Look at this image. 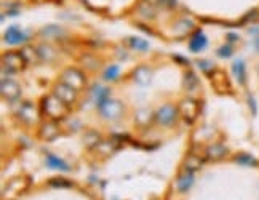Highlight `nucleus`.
<instances>
[{
    "mask_svg": "<svg viewBox=\"0 0 259 200\" xmlns=\"http://www.w3.org/2000/svg\"><path fill=\"white\" fill-rule=\"evenodd\" d=\"M42 109L52 120L64 118L69 112V106L64 101H61L56 95H50V96L44 98Z\"/></svg>",
    "mask_w": 259,
    "mask_h": 200,
    "instance_id": "nucleus-1",
    "label": "nucleus"
},
{
    "mask_svg": "<svg viewBox=\"0 0 259 200\" xmlns=\"http://www.w3.org/2000/svg\"><path fill=\"white\" fill-rule=\"evenodd\" d=\"M2 69L7 71L8 69V74H15L18 71H21V69L27 64L26 59L23 56L21 52H10V53H5L2 56Z\"/></svg>",
    "mask_w": 259,
    "mask_h": 200,
    "instance_id": "nucleus-2",
    "label": "nucleus"
},
{
    "mask_svg": "<svg viewBox=\"0 0 259 200\" xmlns=\"http://www.w3.org/2000/svg\"><path fill=\"white\" fill-rule=\"evenodd\" d=\"M61 82L71 85L72 88H75L78 92V90H82L85 87V77H83V74L80 71H78V69L71 67V69H66V71L63 72Z\"/></svg>",
    "mask_w": 259,
    "mask_h": 200,
    "instance_id": "nucleus-3",
    "label": "nucleus"
},
{
    "mask_svg": "<svg viewBox=\"0 0 259 200\" xmlns=\"http://www.w3.org/2000/svg\"><path fill=\"white\" fill-rule=\"evenodd\" d=\"M178 114L179 111L171 106V104H165L162 106L158 111L155 112V118H157V122L158 124H162V125H171L176 122V118H178Z\"/></svg>",
    "mask_w": 259,
    "mask_h": 200,
    "instance_id": "nucleus-4",
    "label": "nucleus"
},
{
    "mask_svg": "<svg viewBox=\"0 0 259 200\" xmlns=\"http://www.w3.org/2000/svg\"><path fill=\"white\" fill-rule=\"evenodd\" d=\"M53 95H56V96H58L59 99H61V101H64L67 106H71V104L75 103V99H77V90L72 88L71 85H67V84H64V82H61V84H58V85H56Z\"/></svg>",
    "mask_w": 259,
    "mask_h": 200,
    "instance_id": "nucleus-5",
    "label": "nucleus"
},
{
    "mask_svg": "<svg viewBox=\"0 0 259 200\" xmlns=\"http://www.w3.org/2000/svg\"><path fill=\"white\" fill-rule=\"evenodd\" d=\"M4 37H5V42L10 45H19V44H24L27 40V34L24 31H21L18 26L8 27Z\"/></svg>",
    "mask_w": 259,
    "mask_h": 200,
    "instance_id": "nucleus-6",
    "label": "nucleus"
},
{
    "mask_svg": "<svg viewBox=\"0 0 259 200\" xmlns=\"http://www.w3.org/2000/svg\"><path fill=\"white\" fill-rule=\"evenodd\" d=\"M19 95H21V88H19V85L15 80H7V78L2 80V96L5 99L13 101V99L19 98Z\"/></svg>",
    "mask_w": 259,
    "mask_h": 200,
    "instance_id": "nucleus-7",
    "label": "nucleus"
},
{
    "mask_svg": "<svg viewBox=\"0 0 259 200\" xmlns=\"http://www.w3.org/2000/svg\"><path fill=\"white\" fill-rule=\"evenodd\" d=\"M99 112H101L106 118H118L122 114V104L118 103V101H109L99 109Z\"/></svg>",
    "mask_w": 259,
    "mask_h": 200,
    "instance_id": "nucleus-8",
    "label": "nucleus"
},
{
    "mask_svg": "<svg viewBox=\"0 0 259 200\" xmlns=\"http://www.w3.org/2000/svg\"><path fill=\"white\" fill-rule=\"evenodd\" d=\"M197 111H198V104L192 99H184V101L179 104V112L183 114V117L189 122H192L197 115Z\"/></svg>",
    "mask_w": 259,
    "mask_h": 200,
    "instance_id": "nucleus-9",
    "label": "nucleus"
},
{
    "mask_svg": "<svg viewBox=\"0 0 259 200\" xmlns=\"http://www.w3.org/2000/svg\"><path fill=\"white\" fill-rule=\"evenodd\" d=\"M206 45H208V38H206V35L202 31H197L192 35V38L189 40V48H191L194 53L202 52L203 48H206Z\"/></svg>",
    "mask_w": 259,
    "mask_h": 200,
    "instance_id": "nucleus-10",
    "label": "nucleus"
},
{
    "mask_svg": "<svg viewBox=\"0 0 259 200\" xmlns=\"http://www.w3.org/2000/svg\"><path fill=\"white\" fill-rule=\"evenodd\" d=\"M232 72H234V77L237 78V82L240 85H245V82H246V66H245L243 59H237V61H234Z\"/></svg>",
    "mask_w": 259,
    "mask_h": 200,
    "instance_id": "nucleus-11",
    "label": "nucleus"
},
{
    "mask_svg": "<svg viewBox=\"0 0 259 200\" xmlns=\"http://www.w3.org/2000/svg\"><path fill=\"white\" fill-rule=\"evenodd\" d=\"M151 77H152V71L149 67H146V66L138 67L136 71L133 72L135 82H138L139 85H147L149 82H151Z\"/></svg>",
    "mask_w": 259,
    "mask_h": 200,
    "instance_id": "nucleus-12",
    "label": "nucleus"
},
{
    "mask_svg": "<svg viewBox=\"0 0 259 200\" xmlns=\"http://www.w3.org/2000/svg\"><path fill=\"white\" fill-rule=\"evenodd\" d=\"M58 133H59V128H58L55 120H50V122H47L40 130V136L44 139H47V141H52V139H55L58 136Z\"/></svg>",
    "mask_w": 259,
    "mask_h": 200,
    "instance_id": "nucleus-13",
    "label": "nucleus"
},
{
    "mask_svg": "<svg viewBox=\"0 0 259 200\" xmlns=\"http://www.w3.org/2000/svg\"><path fill=\"white\" fill-rule=\"evenodd\" d=\"M45 162H47V167L53 168V170H61V172H71V168H69V165L64 162V160L56 157V155H53V154H47Z\"/></svg>",
    "mask_w": 259,
    "mask_h": 200,
    "instance_id": "nucleus-14",
    "label": "nucleus"
},
{
    "mask_svg": "<svg viewBox=\"0 0 259 200\" xmlns=\"http://www.w3.org/2000/svg\"><path fill=\"white\" fill-rule=\"evenodd\" d=\"M192 184H194V173L192 172H186L184 175H181L178 178V183H176L179 192H187Z\"/></svg>",
    "mask_w": 259,
    "mask_h": 200,
    "instance_id": "nucleus-15",
    "label": "nucleus"
},
{
    "mask_svg": "<svg viewBox=\"0 0 259 200\" xmlns=\"http://www.w3.org/2000/svg\"><path fill=\"white\" fill-rule=\"evenodd\" d=\"M19 117H21L24 122H27V124H31V122H34V120L37 118V111H35V107L32 106V104H29V103H24L23 106H21V109H19Z\"/></svg>",
    "mask_w": 259,
    "mask_h": 200,
    "instance_id": "nucleus-16",
    "label": "nucleus"
},
{
    "mask_svg": "<svg viewBox=\"0 0 259 200\" xmlns=\"http://www.w3.org/2000/svg\"><path fill=\"white\" fill-rule=\"evenodd\" d=\"M206 155L213 158V160H219V158H223L227 155V149L223 146V144H213L206 149Z\"/></svg>",
    "mask_w": 259,
    "mask_h": 200,
    "instance_id": "nucleus-17",
    "label": "nucleus"
},
{
    "mask_svg": "<svg viewBox=\"0 0 259 200\" xmlns=\"http://www.w3.org/2000/svg\"><path fill=\"white\" fill-rule=\"evenodd\" d=\"M23 56H24V59H26V63L27 64H37L38 61H40V53L38 52H35L34 48H31V47H24L23 48Z\"/></svg>",
    "mask_w": 259,
    "mask_h": 200,
    "instance_id": "nucleus-18",
    "label": "nucleus"
},
{
    "mask_svg": "<svg viewBox=\"0 0 259 200\" xmlns=\"http://www.w3.org/2000/svg\"><path fill=\"white\" fill-rule=\"evenodd\" d=\"M234 160L238 165H242V167H256L259 164L257 160L253 155H250V154H240V155H237Z\"/></svg>",
    "mask_w": 259,
    "mask_h": 200,
    "instance_id": "nucleus-19",
    "label": "nucleus"
},
{
    "mask_svg": "<svg viewBox=\"0 0 259 200\" xmlns=\"http://www.w3.org/2000/svg\"><path fill=\"white\" fill-rule=\"evenodd\" d=\"M202 167V160L198 158L197 155H189L187 158H186V172H195V170H198Z\"/></svg>",
    "mask_w": 259,
    "mask_h": 200,
    "instance_id": "nucleus-20",
    "label": "nucleus"
},
{
    "mask_svg": "<svg viewBox=\"0 0 259 200\" xmlns=\"http://www.w3.org/2000/svg\"><path fill=\"white\" fill-rule=\"evenodd\" d=\"M118 74H120V67L118 66H109L104 72V78L106 80H117Z\"/></svg>",
    "mask_w": 259,
    "mask_h": 200,
    "instance_id": "nucleus-21",
    "label": "nucleus"
},
{
    "mask_svg": "<svg viewBox=\"0 0 259 200\" xmlns=\"http://www.w3.org/2000/svg\"><path fill=\"white\" fill-rule=\"evenodd\" d=\"M130 44H132L133 48L139 50V52H144V50L149 48V44L146 42V40H141V38H130Z\"/></svg>",
    "mask_w": 259,
    "mask_h": 200,
    "instance_id": "nucleus-22",
    "label": "nucleus"
},
{
    "mask_svg": "<svg viewBox=\"0 0 259 200\" xmlns=\"http://www.w3.org/2000/svg\"><path fill=\"white\" fill-rule=\"evenodd\" d=\"M232 53H234V48H232L231 44H227V45H224V47H221L218 50V55L221 58H231Z\"/></svg>",
    "mask_w": 259,
    "mask_h": 200,
    "instance_id": "nucleus-23",
    "label": "nucleus"
},
{
    "mask_svg": "<svg viewBox=\"0 0 259 200\" xmlns=\"http://www.w3.org/2000/svg\"><path fill=\"white\" fill-rule=\"evenodd\" d=\"M248 103H250V107H251L253 114L256 115V112H257V107H256V101H254V98H253V96L248 98Z\"/></svg>",
    "mask_w": 259,
    "mask_h": 200,
    "instance_id": "nucleus-24",
    "label": "nucleus"
},
{
    "mask_svg": "<svg viewBox=\"0 0 259 200\" xmlns=\"http://www.w3.org/2000/svg\"><path fill=\"white\" fill-rule=\"evenodd\" d=\"M227 38H229V44H234V42H237V40H238V35L237 34H229Z\"/></svg>",
    "mask_w": 259,
    "mask_h": 200,
    "instance_id": "nucleus-25",
    "label": "nucleus"
},
{
    "mask_svg": "<svg viewBox=\"0 0 259 200\" xmlns=\"http://www.w3.org/2000/svg\"><path fill=\"white\" fill-rule=\"evenodd\" d=\"M52 184H55V186H71V183H63V181H59V183H52Z\"/></svg>",
    "mask_w": 259,
    "mask_h": 200,
    "instance_id": "nucleus-26",
    "label": "nucleus"
}]
</instances>
